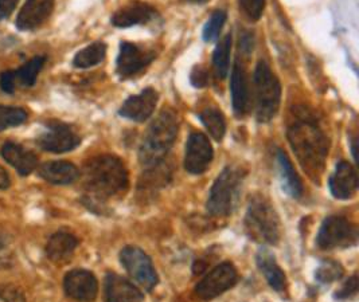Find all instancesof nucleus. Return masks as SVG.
<instances>
[{"label":"nucleus","instance_id":"nucleus-16","mask_svg":"<svg viewBox=\"0 0 359 302\" xmlns=\"http://www.w3.org/2000/svg\"><path fill=\"white\" fill-rule=\"evenodd\" d=\"M358 190V175L355 168L346 163L341 161L335 172L330 177V191L341 200L351 199Z\"/></svg>","mask_w":359,"mask_h":302},{"label":"nucleus","instance_id":"nucleus-23","mask_svg":"<svg viewBox=\"0 0 359 302\" xmlns=\"http://www.w3.org/2000/svg\"><path fill=\"white\" fill-rule=\"evenodd\" d=\"M256 262L264 277L266 278L268 284L276 291H284L287 287V277L278 266L275 255L272 254L268 249L262 247V250L257 253Z\"/></svg>","mask_w":359,"mask_h":302},{"label":"nucleus","instance_id":"nucleus-7","mask_svg":"<svg viewBox=\"0 0 359 302\" xmlns=\"http://www.w3.org/2000/svg\"><path fill=\"white\" fill-rule=\"evenodd\" d=\"M358 240V230L342 217H328L322 224L316 243L323 250L347 247Z\"/></svg>","mask_w":359,"mask_h":302},{"label":"nucleus","instance_id":"nucleus-32","mask_svg":"<svg viewBox=\"0 0 359 302\" xmlns=\"http://www.w3.org/2000/svg\"><path fill=\"white\" fill-rule=\"evenodd\" d=\"M15 252L10 239L0 235V269H8L14 265Z\"/></svg>","mask_w":359,"mask_h":302},{"label":"nucleus","instance_id":"nucleus-24","mask_svg":"<svg viewBox=\"0 0 359 302\" xmlns=\"http://www.w3.org/2000/svg\"><path fill=\"white\" fill-rule=\"evenodd\" d=\"M278 164L280 177L283 181V188L294 199H299L303 195L302 180L296 174L291 160L288 159V156L280 149L278 151Z\"/></svg>","mask_w":359,"mask_h":302},{"label":"nucleus","instance_id":"nucleus-37","mask_svg":"<svg viewBox=\"0 0 359 302\" xmlns=\"http://www.w3.org/2000/svg\"><path fill=\"white\" fill-rule=\"evenodd\" d=\"M209 76H208V70L202 66H196V69L191 73V83L196 88H203L208 85Z\"/></svg>","mask_w":359,"mask_h":302},{"label":"nucleus","instance_id":"nucleus-20","mask_svg":"<svg viewBox=\"0 0 359 302\" xmlns=\"http://www.w3.org/2000/svg\"><path fill=\"white\" fill-rule=\"evenodd\" d=\"M233 109L238 117L245 116L250 108V92L246 78L245 70L240 64H234L230 80Z\"/></svg>","mask_w":359,"mask_h":302},{"label":"nucleus","instance_id":"nucleus-9","mask_svg":"<svg viewBox=\"0 0 359 302\" xmlns=\"http://www.w3.org/2000/svg\"><path fill=\"white\" fill-rule=\"evenodd\" d=\"M80 143L81 137L74 132V129L60 121L48 123L43 133H41L36 139L38 146L51 153L70 152L76 149Z\"/></svg>","mask_w":359,"mask_h":302},{"label":"nucleus","instance_id":"nucleus-33","mask_svg":"<svg viewBox=\"0 0 359 302\" xmlns=\"http://www.w3.org/2000/svg\"><path fill=\"white\" fill-rule=\"evenodd\" d=\"M266 0H240V7L250 20H259L264 13Z\"/></svg>","mask_w":359,"mask_h":302},{"label":"nucleus","instance_id":"nucleus-13","mask_svg":"<svg viewBox=\"0 0 359 302\" xmlns=\"http://www.w3.org/2000/svg\"><path fill=\"white\" fill-rule=\"evenodd\" d=\"M154 58V51H148L130 42H123L117 57V73L123 78L132 77L151 64Z\"/></svg>","mask_w":359,"mask_h":302},{"label":"nucleus","instance_id":"nucleus-3","mask_svg":"<svg viewBox=\"0 0 359 302\" xmlns=\"http://www.w3.org/2000/svg\"><path fill=\"white\" fill-rule=\"evenodd\" d=\"M178 116L171 109H164L148 128L139 151V160L144 167H155L163 161L175 143L178 135Z\"/></svg>","mask_w":359,"mask_h":302},{"label":"nucleus","instance_id":"nucleus-14","mask_svg":"<svg viewBox=\"0 0 359 302\" xmlns=\"http://www.w3.org/2000/svg\"><path fill=\"white\" fill-rule=\"evenodd\" d=\"M54 0H27L17 18V27L22 32L35 30L51 15Z\"/></svg>","mask_w":359,"mask_h":302},{"label":"nucleus","instance_id":"nucleus-40","mask_svg":"<svg viewBox=\"0 0 359 302\" xmlns=\"http://www.w3.org/2000/svg\"><path fill=\"white\" fill-rule=\"evenodd\" d=\"M187 1L196 3V4H203V3H206V1H209V0H187Z\"/></svg>","mask_w":359,"mask_h":302},{"label":"nucleus","instance_id":"nucleus-15","mask_svg":"<svg viewBox=\"0 0 359 302\" xmlns=\"http://www.w3.org/2000/svg\"><path fill=\"white\" fill-rule=\"evenodd\" d=\"M158 102V93L148 88L137 96H132L120 108V116L136 123H143L151 117Z\"/></svg>","mask_w":359,"mask_h":302},{"label":"nucleus","instance_id":"nucleus-2","mask_svg":"<svg viewBox=\"0 0 359 302\" xmlns=\"http://www.w3.org/2000/svg\"><path fill=\"white\" fill-rule=\"evenodd\" d=\"M83 186L89 199L105 200L126 191L128 172L124 163L112 155H101L89 160L83 168Z\"/></svg>","mask_w":359,"mask_h":302},{"label":"nucleus","instance_id":"nucleus-36","mask_svg":"<svg viewBox=\"0 0 359 302\" xmlns=\"http://www.w3.org/2000/svg\"><path fill=\"white\" fill-rule=\"evenodd\" d=\"M0 89L7 95H14L17 89L15 70H7L0 74Z\"/></svg>","mask_w":359,"mask_h":302},{"label":"nucleus","instance_id":"nucleus-22","mask_svg":"<svg viewBox=\"0 0 359 302\" xmlns=\"http://www.w3.org/2000/svg\"><path fill=\"white\" fill-rule=\"evenodd\" d=\"M79 246V239L66 231H58L50 237L46 245V255L55 263H64L70 259Z\"/></svg>","mask_w":359,"mask_h":302},{"label":"nucleus","instance_id":"nucleus-35","mask_svg":"<svg viewBox=\"0 0 359 302\" xmlns=\"http://www.w3.org/2000/svg\"><path fill=\"white\" fill-rule=\"evenodd\" d=\"M0 302H26V298L19 287L0 285Z\"/></svg>","mask_w":359,"mask_h":302},{"label":"nucleus","instance_id":"nucleus-27","mask_svg":"<svg viewBox=\"0 0 359 302\" xmlns=\"http://www.w3.org/2000/svg\"><path fill=\"white\" fill-rule=\"evenodd\" d=\"M199 118L215 142H221L224 139L226 132V124L221 111L214 108H208L201 111Z\"/></svg>","mask_w":359,"mask_h":302},{"label":"nucleus","instance_id":"nucleus-8","mask_svg":"<svg viewBox=\"0 0 359 302\" xmlns=\"http://www.w3.org/2000/svg\"><path fill=\"white\" fill-rule=\"evenodd\" d=\"M120 262L124 269L139 285L152 290L158 284V274L151 258L143 250L135 246H127L120 253Z\"/></svg>","mask_w":359,"mask_h":302},{"label":"nucleus","instance_id":"nucleus-39","mask_svg":"<svg viewBox=\"0 0 359 302\" xmlns=\"http://www.w3.org/2000/svg\"><path fill=\"white\" fill-rule=\"evenodd\" d=\"M10 184H11L10 176L3 167H0V190H7L10 187Z\"/></svg>","mask_w":359,"mask_h":302},{"label":"nucleus","instance_id":"nucleus-34","mask_svg":"<svg viewBox=\"0 0 359 302\" xmlns=\"http://www.w3.org/2000/svg\"><path fill=\"white\" fill-rule=\"evenodd\" d=\"M358 287V274H354L347 282L343 284V287L341 289H338L335 291V298H338V300H347V298H351V297L357 296Z\"/></svg>","mask_w":359,"mask_h":302},{"label":"nucleus","instance_id":"nucleus-28","mask_svg":"<svg viewBox=\"0 0 359 302\" xmlns=\"http://www.w3.org/2000/svg\"><path fill=\"white\" fill-rule=\"evenodd\" d=\"M230 50H231V35H225L219 43L217 45L214 53V71L217 78L224 80L229 73V64H230Z\"/></svg>","mask_w":359,"mask_h":302},{"label":"nucleus","instance_id":"nucleus-5","mask_svg":"<svg viewBox=\"0 0 359 302\" xmlns=\"http://www.w3.org/2000/svg\"><path fill=\"white\" fill-rule=\"evenodd\" d=\"M244 172L240 168L228 167L212 184L208 199V212L212 217H228L238 203Z\"/></svg>","mask_w":359,"mask_h":302},{"label":"nucleus","instance_id":"nucleus-38","mask_svg":"<svg viewBox=\"0 0 359 302\" xmlns=\"http://www.w3.org/2000/svg\"><path fill=\"white\" fill-rule=\"evenodd\" d=\"M18 3L19 0H0V20H4L6 18L11 15Z\"/></svg>","mask_w":359,"mask_h":302},{"label":"nucleus","instance_id":"nucleus-6","mask_svg":"<svg viewBox=\"0 0 359 302\" xmlns=\"http://www.w3.org/2000/svg\"><path fill=\"white\" fill-rule=\"evenodd\" d=\"M256 114L260 123H269L278 111L281 86L269 64L260 61L255 71Z\"/></svg>","mask_w":359,"mask_h":302},{"label":"nucleus","instance_id":"nucleus-18","mask_svg":"<svg viewBox=\"0 0 359 302\" xmlns=\"http://www.w3.org/2000/svg\"><path fill=\"white\" fill-rule=\"evenodd\" d=\"M156 16V11L147 3L142 1H132L130 4L121 7L114 16L112 23L116 27H132L137 25H146L148 22L154 20Z\"/></svg>","mask_w":359,"mask_h":302},{"label":"nucleus","instance_id":"nucleus-19","mask_svg":"<svg viewBox=\"0 0 359 302\" xmlns=\"http://www.w3.org/2000/svg\"><path fill=\"white\" fill-rule=\"evenodd\" d=\"M0 155L20 176L30 175L38 165L36 155L19 144H4L0 149Z\"/></svg>","mask_w":359,"mask_h":302},{"label":"nucleus","instance_id":"nucleus-30","mask_svg":"<svg viewBox=\"0 0 359 302\" xmlns=\"http://www.w3.org/2000/svg\"><path fill=\"white\" fill-rule=\"evenodd\" d=\"M27 111L22 108L0 105V132L8 128H15L27 121Z\"/></svg>","mask_w":359,"mask_h":302},{"label":"nucleus","instance_id":"nucleus-31","mask_svg":"<svg viewBox=\"0 0 359 302\" xmlns=\"http://www.w3.org/2000/svg\"><path fill=\"white\" fill-rule=\"evenodd\" d=\"M225 22H226V14L224 11H215L203 29V39L206 42L217 41Z\"/></svg>","mask_w":359,"mask_h":302},{"label":"nucleus","instance_id":"nucleus-25","mask_svg":"<svg viewBox=\"0 0 359 302\" xmlns=\"http://www.w3.org/2000/svg\"><path fill=\"white\" fill-rule=\"evenodd\" d=\"M45 64H46V57L45 55H36L29 62L20 66L18 70H15L17 85H20L22 88H32V86H34Z\"/></svg>","mask_w":359,"mask_h":302},{"label":"nucleus","instance_id":"nucleus-21","mask_svg":"<svg viewBox=\"0 0 359 302\" xmlns=\"http://www.w3.org/2000/svg\"><path fill=\"white\" fill-rule=\"evenodd\" d=\"M39 176L51 184L65 186L74 183L80 176V171L73 163L58 160L42 164L39 167Z\"/></svg>","mask_w":359,"mask_h":302},{"label":"nucleus","instance_id":"nucleus-1","mask_svg":"<svg viewBox=\"0 0 359 302\" xmlns=\"http://www.w3.org/2000/svg\"><path fill=\"white\" fill-rule=\"evenodd\" d=\"M288 139L303 170L315 181L319 180L325 170L328 142L325 132L310 111L306 109L294 111V120L288 127Z\"/></svg>","mask_w":359,"mask_h":302},{"label":"nucleus","instance_id":"nucleus-4","mask_svg":"<svg viewBox=\"0 0 359 302\" xmlns=\"http://www.w3.org/2000/svg\"><path fill=\"white\" fill-rule=\"evenodd\" d=\"M245 230L249 238L262 245H278L281 226L278 212L264 198H253L245 215Z\"/></svg>","mask_w":359,"mask_h":302},{"label":"nucleus","instance_id":"nucleus-12","mask_svg":"<svg viewBox=\"0 0 359 302\" xmlns=\"http://www.w3.org/2000/svg\"><path fill=\"white\" fill-rule=\"evenodd\" d=\"M64 289L66 296L76 301L92 302L97 297L98 282L93 273L79 269L66 274Z\"/></svg>","mask_w":359,"mask_h":302},{"label":"nucleus","instance_id":"nucleus-11","mask_svg":"<svg viewBox=\"0 0 359 302\" xmlns=\"http://www.w3.org/2000/svg\"><path fill=\"white\" fill-rule=\"evenodd\" d=\"M212 146L203 133H193L186 144L184 168L193 175L203 174L212 163Z\"/></svg>","mask_w":359,"mask_h":302},{"label":"nucleus","instance_id":"nucleus-26","mask_svg":"<svg viewBox=\"0 0 359 302\" xmlns=\"http://www.w3.org/2000/svg\"><path fill=\"white\" fill-rule=\"evenodd\" d=\"M107 54V46L102 42H95L89 45L88 48L80 50L74 60H73V66L77 69H89L96 64L102 62Z\"/></svg>","mask_w":359,"mask_h":302},{"label":"nucleus","instance_id":"nucleus-17","mask_svg":"<svg viewBox=\"0 0 359 302\" xmlns=\"http://www.w3.org/2000/svg\"><path fill=\"white\" fill-rule=\"evenodd\" d=\"M144 294L121 275L109 273L105 277V302H142Z\"/></svg>","mask_w":359,"mask_h":302},{"label":"nucleus","instance_id":"nucleus-29","mask_svg":"<svg viewBox=\"0 0 359 302\" xmlns=\"http://www.w3.org/2000/svg\"><path fill=\"white\" fill-rule=\"evenodd\" d=\"M344 274L342 265L337 261H323L315 271V278L320 284H331L339 281Z\"/></svg>","mask_w":359,"mask_h":302},{"label":"nucleus","instance_id":"nucleus-10","mask_svg":"<svg viewBox=\"0 0 359 302\" xmlns=\"http://www.w3.org/2000/svg\"><path fill=\"white\" fill-rule=\"evenodd\" d=\"M237 280L238 274L236 268L230 262L221 263L196 284V296L205 301H210L234 287Z\"/></svg>","mask_w":359,"mask_h":302}]
</instances>
